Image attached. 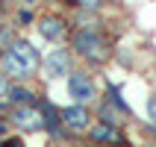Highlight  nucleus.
Returning a JSON list of instances; mask_svg holds the SVG:
<instances>
[{"label": "nucleus", "mask_w": 156, "mask_h": 147, "mask_svg": "<svg viewBox=\"0 0 156 147\" xmlns=\"http://www.w3.org/2000/svg\"><path fill=\"white\" fill-rule=\"evenodd\" d=\"M147 147H156V144H147Z\"/></svg>", "instance_id": "14"}, {"label": "nucleus", "mask_w": 156, "mask_h": 147, "mask_svg": "<svg viewBox=\"0 0 156 147\" xmlns=\"http://www.w3.org/2000/svg\"><path fill=\"white\" fill-rule=\"evenodd\" d=\"M38 33H41L44 38H50V41H59V38H65V33H68V24H65V18H59V15H44V18H38Z\"/></svg>", "instance_id": "6"}, {"label": "nucleus", "mask_w": 156, "mask_h": 147, "mask_svg": "<svg viewBox=\"0 0 156 147\" xmlns=\"http://www.w3.org/2000/svg\"><path fill=\"white\" fill-rule=\"evenodd\" d=\"M147 112H150V124L156 127V94L150 97V103H147Z\"/></svg>", "instance_id": "11"}, {"label": "nucleus", "mask_w": 156, "mask_h": 147, "mask_svg": "<svg viewBox=\"0 0 156 147\" xmlns=\"http://www.w3.org/2000/svg\"><path fill=\"white\" fill-rule=\"evenodd\" d=\"M38 109H41V115H44V127H47L50 132H59V121H62V115L56 112V109H53L47 100H41V106H38Z\"/></svg>", "instance_id": "10"}, {"label": "nucleus", "mask_w": 156, "mask_h": 147, "mask_svg": "<svg viewBox=\"0 0 156 147\" xmlns=\"http://www.w3.org/2000/svg\"><path fill=\"white\" fill-rule=\"evenodd\" d=\"M3 97H9V86H6V77L0 74V100H3Z\"/></svg>", "instance_id": "12"}, {"label": "nucleus", "mask_w": 156, "mask_h": 147, "mask_svg": "<svg viewBox=\"0 0 156 147\" xmlns=\"http://www.w3.org/2000/svg\"><path fill=\"white\" fill-rule=\"evenodd\" d=\"M62 124H68L71 130H88L91 127V112H88L86 106H68V109H62Z\"/></svg>", "instance_id": "7"}, {"label": "nucleus", "mask_w": 156, "mask_h": 147, "mask_svg": "<svg viewBox=\"0 0 156 147\" xmlns=\"http://www.w3.org/2000/svg\"><path fill=\"white\" fill-rule=\"evenodd\" d=\"M0 35H3V24H0Z\"/></svg>", "instance_id": "13"}, {"label": "nucleus", "mask_w": 156, "mask_h": 147, "mask_svg": "<svg viewBox=\"0 0 156 147\" xmlns=\"http://www.w3.org/2000/svg\"><path fill=\"white\" fill-rule=\"evenodd\" d=\"M33 97H35V94L30 91V88H24V86H12V88H9V97H6V100L15 106V109H21V106H33Z\"/></svg>", "instance_id": "9"}, {"label": "nucleus", "mask_w": 156, "mask_h": 147, "mask_svg": "<svg viewBox=\"0 0 156 147\" xmlns=\"http://www.w3.org/2000/svg\"><path fill=\"white\" fill-rule=\"evenodd\" d=\"M71 71V56H68V50H50L47 53V59H44V74L50 79H56V77H62V74H68ZM71 77V74H68Z\"/></svg>", "instance_id": "5"}, {"label": "nucleus", "mask_w": 156, "mask_h": 147, "mask_svg": "<svg viewBox=\"0 0 156 147\" xmlns=\"http://www.w3.org/2000/svg\"><path fill=\"white\" fill-rule=\"evenodd\" d=\"M94 141H109V144H118V147H124L127 144V138H124L121 132H118V127H109V124H100V127H94Z\"/></svg>", "instance_id": "8"}, {"label": "nucleus", "mask_w": 156, "mask_h": 147, "mask_svg": "<svg viewBox=\"0 0 156 147\" xmlns=\"http://www.w3.org/2000/svg\"><path fill=\"white\" fill-rule=\"evenodd\" d=\"M12 124H15L18 130H27V132H35L44 127V115L38 106H21V109H15L12 112Z\"/></svg>", "instance_id": "4"}, {"label": "nucleus", "mask_w": 156, "mask_h": 147, "mask_svg": "<svg viewBox=\"0 0 156 147\" xmlns=\"http://www.w3.org/2000/svg\"><path fill=\"white\" fill-rule=\"evenodd\" d=\"M0 68H3V74L18 77V79L33 77L38 71V50L30 41H24V38H15L6 50L0 53Z\"/></svg>", "instance_id": "2"}, {"label": "nucleus", "mask_w": 156, "mask_h": 147, "mask_svg": "<svg viewBox=\"0 0 156 147\" xmlns=\"http://www.w3.org/2000/svg\"><path fill=\"white\" fill-rule=\"evenodd\" d=\"M71 47H74L83 59H88L91 65H103V62L109 59V41H106L103 30L97 24H91V21H83V24L74 30Z\"/></svg>", "instance_id": "1"}, {"label": "nucleus", "mask_w": 156, "mask_h": 147, "mask_svg": "<svg viewBox=\"0 0 156 147\" xmlns=\"http://www.w3.org/2000/svg\"><path fill=\"white\" fill-rule=\"evenodd\" d=\"M68 94L74 97L80 106H86L88 100L97 97L94 82H91V77H88L86 71H71V77H68Z\"/></svg>", "instance_id": "3"}]
</instances>
